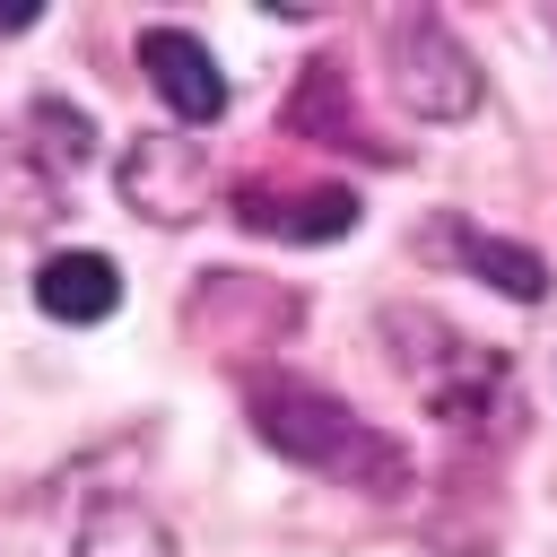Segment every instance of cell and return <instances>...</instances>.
<instances>
[{
  "mask_svg": "<svg viewBox=\"0 0 557 557\" xmlns=\"http://www.w3.org/2000/svg\"><path fill=\"white\" fill-rule=\"evenodd\" d=\"M444 244L496 287V296H513V305H540L548 296V270H540V252H522V244H505V235H479V226H444Z\"/></svg>",
  "mask_w": 557,
  "mask_h": 557,
  "instance_id": "9",
  "label": "cell"
},
{
  "mask_svg": "<svg viewBox=\"0 0 557 557\" xmlns=\"http://www.w3.org/2000/svg\"><path fill=\"white\" fill-rule=\"evenodd\" d=\"M35 305L52 313V322H70V331H87V322H104L113 305H122V270L104 261V252H52L44 270H35Z\"/></svg>",
  "mask_w": 557,
  "mask_h": 557,
  "instance_id": "6",
  "label": "cell"
},
{
  "mask_svg": "<svg viewBox=\"0 0 557 557\" xmlns=\"http://www.w3.org/2000/svg\"><path fill=\"white\" fill-rule=\"evenodd\" d=\"M139 70H148V87L165 96L174 122L200 131V122L226 113V70H218V52L191 26H139Z\"/></svg>",
  "mask_w": 557,
  "mask_h": 557,
  "instance_id": "4",
  "label": "cell"
},
{
  "mask_svg": "<svg viewBox=\"0 0 557 557\" xmlns=\"http://www.w3.org/2000/svg\"><path fill=\"white\" fill-rule=\"evenodd\" d=\"M235 226L278 235V244H339V235L357 226V191H348V183H296V191L244 183V191H235Z\"/></svg>",
  "mask_w": 557,
  "mask_h": 557,
  "instance_id": "5",
  "label": "cell"
},
{
  "mask_svg": "<svg viewBox=\"0 0 557 557\" xmlns=\"http://www.w3.org/2000/svg\"><path fill=\"white\" fill-rule=\"evenodd\" d=\"M244 409H252V435L270 453H287L296 470H322V479H339L357 496H400L409 487V453L374 418H357L339 392H322L305 374H252Z\"/></svg>",
  "mask_w": 557,
  "mask_h": 557,
  "instance_id": "1",
  "label": "cell"
},
{
  "mask_svg": "<svg viewBox=\"0 0 557 557\" xmlns=\"http://www.w3.org/2000/svg\"><path fill=\"white\" fill-rule=\"evenodd\" d=\"M26 148L44 157V174H52V183H70V174L96 157V131H87V113H78V104L35 96V113H26Z\"/></svg>",
  "mask_w": 557,
  "mask_h": 557,
  "instance_id": "10",
  "label": "cell"
},
{
  "mask_svg": "<svg viewBox=\"0 0 557 557\" xmlns=\"http://www.w3.org/2000/svg\"><path fill=\"white\" fill-rule=\"evenodd\" d=\"M70 557H174V531H165L139 496H104V505L78 513Z\"/></svg>",
  "mask_w": 557,
  "mask_h": 557,
  "instance_id": "7",
  "label": "cell"
},
{
  "mask_svg": "<svg viewBox=\"0 0 557 557\" xmlns=\"http://www.w3.org/2000/svg\"><path fill=\"white\" fill-rule=\"evenodd\" d=\"M453 366H461L470 383H496V374H505V366H496V357H479L470 339H453ZM409 374L426 383V400H435L453 426H470V392H453V383H444V357H409Z\"/></svg>",
  "mask_w": 557,
  "mask_h": 557,
  "instance_id": "12",
  "label": "cell"
},
{
  "mask_svg": "<svg viewBox=\"0 0 557 557\" xmlns=\"http://www.w3.org/2000/svg\"><path fill=\"white\" fill-rule=\"evenodd\" d=\"M392 87H400V104H409L418 122H461V113H479V61H470L461 35H453L444 17H426V9L392 17Z\"/></svg>",
  "mask_w": 557,
  "mask_h": 557,
  "instance_id": "2",
  "label": "cell"
},
{
  "mask_svg": "<svg viewBox=\"0 0 557 557\" xmlns=\"http://www.w3.org/2000/svg\"><path fill=\"white\" fill-rule=\"evenodd\" d=\"M44 17V0H0V35H17V26H35Z\"/></svg>",
  "mask_w": 557,
  "mask_h": 557,
  "instance_id": "13",
  "label": "cell"
},
{
  "mask_svg": "<svg viewBox=\"0 0 557 557\" xmlns=\"http://www.w3.org/2000/svg\"><path fill=\"white\" fill-rule=\"evenodd\" d=\"M287 122H296V131H313V139H331V148H374V139L357 131V104H339V61H313V78L296 87Z\"/></svg>",
  "mask_w": 557,
  "mask_h": 557,
  "instance_id": "11",
  "label": "cell"
},
{
  "mask_svg": "<svg viewBox=\"0 0 557 557\" xmlns=\"http://www.w3.org/2000/svg\"><path fill=\"white\" fill-rule=\"evenodd\" d=\"M44 218H61V183H52V174H44V157L0 122V235L44 226Z\"/></svg>",
  "mask_w": 557,
  "mask_h": 557,
  "instance_id": "8",
  "label": "cell"
},
{
  "mask_svg": "<svg viewBox=\"0 0 557 557\" xmlns=\"http://www.w3.org/2000/svg\"><path fill=\"white\" fill-rule=\"evenodd\" d=\"M113 183H122V200H131L139 218H157V226H183V218L209 200V157H200V139L139 131V139L122 148Z\"/></svg>",
  "mask_w": 557,
  "mask_h": 557,
  "instance_id": "3",
  "label": "cell"
}]
</instances>
